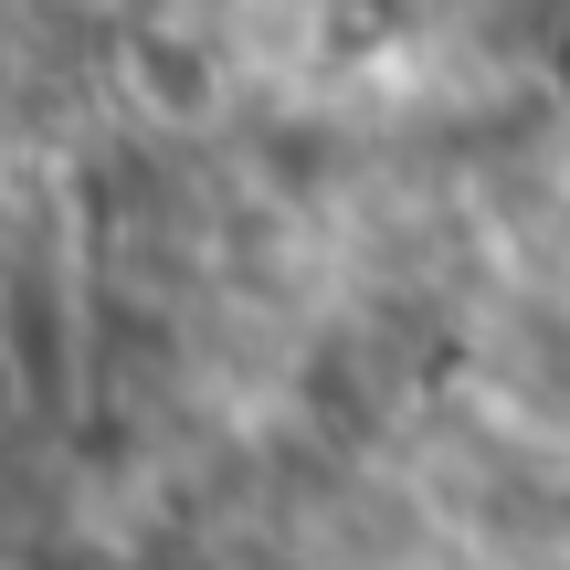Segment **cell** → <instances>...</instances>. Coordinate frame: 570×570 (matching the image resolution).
<instances>
[{
    "label": "cell",
    "instance_id": "6da1fadb",
    "mask_svg": "<svg viewBox=\"0 0 570 570\" xmlns=\"http://www.w3.org/2000/svg\"><path fill=\"white\" fill-rule=\"evenodd\" d=\"M11 412H21V348L0 338V423H11Z\"/></svg>",
    "mask_w": 570,
    "mask_h": 570
}]
</instances>
